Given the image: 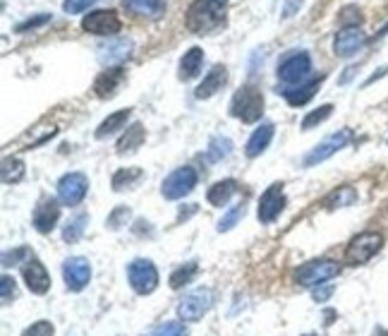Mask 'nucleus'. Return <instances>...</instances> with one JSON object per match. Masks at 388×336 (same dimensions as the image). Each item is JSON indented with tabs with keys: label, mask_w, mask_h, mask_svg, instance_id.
Instances as JSON below:
<instances>
[{
	"label": "nucleus",
	"mask_w": 388,
	"mask_h": 336,
	"mask_svg": "<svg viewBox=\"0 0 388 336\" xmlns=\"http://www.w3.org/2000/svg\"><path fill=\"white\" fill-rule=\"evenodd\" d=\"M127 281H130L132 291L137 295H149L156 291V286H159V269H156V264L152 259L139 257L127 266Z\"/></svg>",
	"instance_id": "39448f33"
},
{
	"label": "nucleus",
	"mask_w": 388,
	"mask_h": 336,
	"mask_svg": "<svg viewBox=\"0 0 388 336\" xmlns=\"http://www.w3.org/2000/svg\"><path fill=\"white\" fill-rule=\"evenodd\" d=\"M225 25L223 0H194L185 15V27L196 37L218 32Z\"/></svg>",
	"instance_id": "f257e3e1"
},
{
	"label": "nucleus",
	"mask_w": 388,
	"mask_h": 336,
	"mask_svg": "<svg viewBox=\"0 0 388 336\" xmlns=\"http://www.w3.org/2000/svg\"><path fill=\"white\" fill-rule=\"evenodd\" d=\"M86 224H89V214H84V212L77 214L74 219H69V221L65 224V228H62V240H65V243H77L84 235Z\"/></svg>",
	"instance_id": "c756f323"
},
{
	"label": "nucleus",
	"mask_w": 388,
	"mask_h": 336,
	"mask_svg": "<svg viewBox=\"0 0 388 336\" xmlns=\"http://www.w3.org/2000/svg\"><path fill=\"white\" fill-rule=\"evenodd\" d=\"M46 22H51V15H39V17H32V20H27V22H22V25H17V34L29 32V29H36V27L46 25Z\"/></svg>",
	"instance_id": "a19ab883"
},
{
	"label": "nucleus",
	"mask_w": 388,
	"mask_h": 336,
	"mask_svg": "<svg viewBox=\"0 0 388 336\" xmlns=\"http://www.w3.org/2000/svg\"><path fill=\"white\" fill-rule=\"evenodd\" d=\"M350 140H352L350 127H343V130L333 132L331 137H326V140H323L321 144H316V147L305 156V166H316V164H321V161L331 159V156L335 152H340V149H343Z\"/></svg>",
	"instance_id": "9b49d317"
},
{
	"label": "nucleus",
	"mask_w": 388,
	"mask_h": 336,
	"mask_svg": "<svg viewBox=\"0 0 388 336\" xmlns=\"http://www.w3.org/2000/svg\"><path fill=\"white\" fill-rule=\"evenodd\" d=\"M230 154H233V140H230V137H225V135L211 137L208 149H206L208 161H223V159H228Z\"/></svg>",
	"instance_id": "c85d7f7f"
},
{
	"label": "nucleus",
	"mask_w": 388,
	"mask_h": 336,
	"mask_svg": "<svg viewBox=\"0 0 388 336\" xmlns=\"http://www.w3.org/2000/svg\"><path fill=\"white\" fill-rule=\"evenodd\" d=\"M53 334H55V329L48 320L34 322L32 327H27L25 332H22V336H53Z\"/></svg>",
	"instance_id": "58836bf2"
},
{
	"label": "nucleus",
	"mask_w": 388,
	"mask_h": 336,
	"mask_svg": "<svg viewBox=\"0 0 388 336\" xmlns=\"http://www.w3.org/2000/svg\"><path fill=\"white\" fill-rule=\"evenodd\" d=\"M307 336H314V334H307Z\"/></svg>",
	"instance_id": "09e8293b"
},
{
	"label": "nucleus",
	"mask_w": 388,
	"mask_h": 336,
	"mask_svg": "<svg viewBox=\"0 0 388 336\" xmlns=\"http://www.w3.org/2000/svg\"><path fill=\"white\" fill-rule=\"evenodd\" d=\"M274 132L276 127L271 123H262L257 127V130L252 132V137L247 140V147H245V154L250 156V159H257L259 154L266 152V147L271 144V140H274Z\"/></svg>",
	"instance_id": "412c9836"
},
{
	"label": "nucleus",
	"mask_w": 388,
	"mask_h": 336,
	"mask_svg": "<svg viewBox=\"0 0 388 336\" xmlns=\"http://www.w3.org/2000/svg\"><path fill=\"white\" fill-rule=\"evenodd\" d=\"M213 305V293L208 288H196V291H189L178 305V317L182 322H199L201 317L211 310Z\"/></svg>",
	"instance_id": "6e6552de"
},
{
	"label": "nucleus",
	"mask_w": 388,
	"mask_h": 336,
	"mask_svg": "<svg viewBox=\"0 0 388 336\" xmlns=\"http://www.w3.org/2000/svg\"><path fill=\"white\" fill-rule=\"evenodd\" d=\"M98 0H65L62 3V10H65L67 15H79V13H86L89 8H94Z\"/></svg>",
	"instance_id": "ea45409f"
},
{
	"label": "nucleus",
	"mask_w": 388,
	"mask_h": 336,
	"mask_svg": "<svg viewBox=\"0 0 388 336\" xmlns=\"http://www.w3.org/2000/svg\"><path fill=\"white\" fill-rule=\"evenodd\" d=\"M340 25L343 29L347 27H360L362 25V10L357 5H347V8L340 10Z\"/></svg>",
	"instance_id": "c9c22d12"
},
{
	"label": "nucleus",
	"mask_w": 388,
	"mask_h": 336,
	"mask_svg": "<svg viewBox=\"0 0 388 336\" xmlns=\"http://www.w3.org/2000/svg\"><path fill=\"white\" fill-rule=\"evenodd\" d=\"M125 82V70L123 67H108L106 72L98 75V79L94 82V91L98 98H111L115 96V91H118V86Z\"/></svg>",
	"instance_id": "aec40b11"
},
{
	"label": "nucleus",
	"mask_w": 388,
	"mask_h": 336,
	"mask_svg": "<svg viewBox=\"0 0 388 336\" xmlns=\"http://www.w3.org/2000/svg\"><path fill=\"white\" fill-rule=\"evenodd\" d=\"M82 29L96 37H115L123 29V22L115 15V10H94L82 20Z\"/></svg>",
	"instance_id": "9d476101"
},
{
	"label": "nucleus",
	"mask_w": 388,
	"mask_h": 336,
	"mask_svg": "<svg viewBox=\"0 0 388 336\" xmlns=\"http://www.w3.org/2000/svg\"><path fill=\"white\" fill-rule=\"evenodd\" d=\"M374 336H388V329H384V327H376Z\"/></svg>",
	"instance_id": "49530a36"
},
{
	"label": "nucleus",
	"mask_w": 388,
	"mask_h": 336,
	"mask_svg": "<svg viewBox=\"0 0 388 336\" xmlns=\"http://www.w3.org/2000/svg\"><path fill=\"white\" fill-rule=\"evenodd\" d=\"M147 140V132H144L142 123H132L127 127V132L118 140V154H130V152H137L139 147Z\"/></svg>",
	"instance_id": "a878e982"
},
{
	"label": "nucleus",
	"mask_w": 388,
	"mask_h": 336,
	"mask_svg": "<svg viewBox=\"0 0 388 336\" xmlns=\"http://www.w3.org/2000/svg\"><path fill=\"white\" fill-rule=\"evenodd\" d=\"M384 75H388V65H386V67H381V70H376V75H372V77H369L364 84H372V82H376V79H379V77H384Z\"/></svg>",
	"instance_id": "c03bdc74"
},
{
	"label": "nucleus",
	"mask_w": 388,
	"mask_h": 336,
	"mask_svg": "<svg viewBox=\"0 0 388 336\" xmlns=\"http://www.w3.org/2000/svg\"><path fill=\"white\" fill-rule=\"evenodd\" d=\"M58 219H60V202L53 200V197H44L34 209V228L39 233H51L55 228Z\"/></svg>",
	"instance_id": "dca6fc26"
},
{
	"label": "nucleus",
	"mask_w": 388,
	"mask_h": 336,
	"mask_svg": "<svg viewBox=\"0 0 388 336\" xmlns=\"http://www.w3.org/2000/svg\"><path fill=\"white\" fill-rule=\"evenodd\" d=\"M130 113H132L130 108H123V111H115V113L108 115V118L96 127V137H98V140H106V137L115 135L118 130H125L127 120H130Z\"/></svg>",
	"instance_id": "393cba45"
},
{
	"label": "nucleus",
	"mask_w": 388,
	"mask_h": 336,
	"mask_svg": "<svg viewBox=\"0 0 388 336\" xmlns=\"http://www.w3.org/2000/svg\"><path fill=\"white\" fill-rule=\"evenodd\" d=\"M235 193H237V181H233V178H225V181H218V183H213L211 188H208L206 200H208V205H213V207H225Z\"/></svg>",
	"instance_id": "5701e85b"
},
{
	"label": "nucleus",
	"mask_w": 388,
	"mask_h": 336,
	"mask_svg": "<svg viewBox=\"0 0 388 336\" xmlns=\"http://www.w3.org/2000/svg\"><path fill=\"white\" fill-rule=\"evenodd\" d=\"M130 217H132V212H130V207H125V205H120V207H115V209L108 214V221L106 226L111 231H120L123 226H127V221H130Z\"/></svg>",
	"instance_id": "f704fd0d"
},
{
	"label": "nucleus",
	"mask_w": 388,
	"mask_h": 336,
	"mask_svg": "<svg viewBox=\"0 0 388 336\" xmlns=\"http://www.w3.org/2000/svg\"><path fill=\"white\" fill-rule=\"evenodd\" d=\"M286 209V195H283V183H274L264 190L262 200H259V221L274 224L281 212Z\"/></svg>",
	"instance_id": "f8f14e48"
},
{
	"label": "nucleus",
	"mask_w": 388,
	"mask_h": 336,
	"mask_svg": "<svg viewBox=\"0 0 388 336\" xmlns=\"http://www.w3.org/2000/svg\"><path fill=\"white\" fill-rule=\"evenodd\" d=\"M264 113V96L254 84H245L235 91L230 101V115L242 123H257Z\"/></svg>",
	"instance_id": "f03ea898"
},
{
	"label": "nucleus",
	"mask_w": 388,
	"mask_h": 336,
	"mask_svg": "<svg viewBox=\"0 0 388 336\" xmlns=\"http://www.w3.org/2000/svg\"><path fill=\"white\" fill-rule=\"evenodd\" d=\"M331 113H333V106H331V103H323V106H319L316 111L307 113L305 120H302V130H312V127L321 125L323 120L331 118Z\"/></svg>",
	"instance_id": "473e14b6"
},
{
	"label": "nucleus",
	"mask_w": 388,
	"mask_h": 336,
	"mask_svg": "<svg viewBox=\"0 0 388 336\" xmlns=\"http://www.w3.org/2000/svg\"><path fill=\"white\" fill-rule=\"evenodd\" d=\"M86 193H89V178L79 171L65 173V176L58 181V200H60L65 207L82 205Z\"/></svg>",
	"instance_id": "1a4fd4ad"
},
{
	"label": "nucleus",
	"mask_w": 388,
	"mask_h": 336,
	"mask_svg": "<svg viewBox=\"0 0 388 336\" xmlns=\"http://www.w3.org/2000/svg\"><path fill=\"white\" fill-rule=\"evenodd\" d=\"M132 49H135V46H132L130 39H113V41L98 46V60L108 67L120 65V63H125L127 58L132 56Z\"/></svg>",
	"instance_id": "f3484780"
},
{
	"label": "nucleus",
	"mask_w": 388,
	"mask_h": 336,
	"mask_svg": "<svg viewBox=\"0 0 388 336\" xmlns=\"http://www.w3.org/2000/svg\"><path fill=\"white\" fill-rule=\"evenodd\" d=\"M278 79L286 86H297L309 82L312 77V58L307 51H290L278 63Z\"/></svg>",
	"instance_id": "7ed1b4c3"
},
{
	"label": "nucleus",
	"mask_w": 388,
	"mask_h": 336,
	"mask_svg": "<svg viewBox=\"0 0 388 336\" xmlns=\"http://www.w3.org/2000/svg\"><path fill=\"white\" fill-rule=\"evenodd\" d=\"M22 257H29L27 247H20V250H15V252H5L3 254V266H10V262H20Z\"/></svg>",
	"instance_id": "37998d69"
},
{
	"label": "nucleus",
	"mask_w": 388,
	"mask_h": 336,
	"mask_svg": "<svg viewBox=\"0 0 388 336\" xmlns=\"http://www.w3.org/2000/svg\"><path fill=\"white\" fill-rule=\"evenodd\" d=\"M201 63H204V51L199 46H192L182 58H180V79L182 82H189L194 79L201 70Z\"/></svg>",
	"instance_id": "b1692460"
},
{
	"label": "nucleus",
	"mask_w": 388,
	"mask_h": 336,
	"mask_svg": "<svg viewBox=\"0 0 388 336\" xmlns=\"http://www.w3.org/2000/svg\"><path fill=\"white\" fill-rule=\"evenodd\" d=\"M22 276H25V283L27 288L32 293L36 295H46L51 291V276L48 271H46V266L39 262V259H27L25 264H22Z\"/></svg>",
	"instance_id": "2eb2a0df"
},
{
	"label": "nucleus",
	"mask_w": 388,
	"mask_h": 336,
	"mask_svg": "<svg viewBox=\"0 0 388 336\" xmlns=\"http://www.w3.org/2000/svg\"><path fill=\"white\" fill-rule=\"evenodd\" d=\"M364 34L360 32V27H347V29H340L333 39V53L338 58H352L362 51L364 46Z\"/></svg>",
	"instance_id": "4468645a"
},
{
	"label": "nucleus",
	"mask_w": 388,
	"mask_h": 336,
	"mask_svg": "<svg viewBox=\"0 0 388 336\" xmlns=\"http://www.w3.org/2000/svg\"><path fill=\"white\" fill-rule=\"evenodd\" d=\"M386 34H388V22H386V25H384V27H381V29H379V34H376V37H386Z\"/></svg>",
	"instance_id": "de8ad7c7"
},
{
	"label": "nucleus",
	"mask_w": 388,
	"mask_h": 336,
	"mask_svg": "<svg viewBox=\"0 0 388 336\" xmlns=\"http://www.w3.org/2000/svg\"><path fill=\"white\" fill-rule=\"evenodd\" d=\"M225 82H228V67L225 65H213L211 70L206 72V77L201 79V84L194 89V96L196 98H211L213 94H218V91L223 89Z\"/></svg>",
	"instance_id": "a211bd4d"
},
{
	"label": "nucleus",
	"mask_w": 388,
	"mask_h": 336,
	"mask_svg": "<svg viewBox=\"0 0 388 336\" xmlns=\"http://www.w3.org/2000/svg\"><path fill=\"white\" fill-rule=\"evenodd\" d=\"M3 183L10 185V183H20L22 178H25V161L17 159V156H13V159H3Z\"/></svg>",
	"instance_id": "7c9ffc66"
},
{
	"label": "nucleus",
	"mask_w": 388,
	"mask_h": 336,
	"mask_svg": "<svg viewBox=\"0 0 388 336\" xmlns=\"http://www.w3.org/2000/svg\"><path fill=\"white\" fill-rule=\"evenodd\" d=\"M321 82H323V75H321V77L309 79V82H305V84L286 86V89H283V96H286V101L290 103V106L300 108V106H305L307 101H312V98H314L316 89L321 86Z\"/></svg>",
	"instance_id": "6ab92c4d"
},
{
	"label": "nucleus",
	"mask_w": 388,
	"mask_h": 336,
	"mask_svg": "<svg viewBox=\"0 0 388 336\" xmlns=\"http://www.w3.org/2000/svg\"><path fill=\"white\" fill-rule=\"evenodd\" d=\"M245 217V205H235L230 207L228 212L223 214V219L218 221V233H225V231L235 228L237 224H240V219Z\"/></svg>",
	"instance_id": "72a5a7b5"
},
{
	"label": "nucleus",
	"mask_w": 388,
	"mask_h": 336,
	"mask_svg": "<svg viewBox=\"0 0 388 336\" xmlns=\"http://www.w3.org/2000/svg\"><path fill=\"white\" fill-rule=\"evenodd\" d=\"M338 274H340V264L333 262V259H312V262L302 264L295 271V283L309 288V286L326 283L328 279H333Z\"/></svg>",
	"instance_id": "423d86ee"
},
{
	"label": "nucleus",
	"mask_w": 388,
	"mask_h": 336,
	"mask_svg": "<svg viewBox=\"0 0 388 336\" xmlns=\"http://www.w3.org/2000/svg\"><path fill=\"white\" fill-rule=\"evenodd\" d=\"M323 320H326L323 324H333V320H335V312H333V310H326V312H323Z\"/></svg>",
	"instance_id": "a18cd8bd"
},
{
	"label": "nucleus",
	"mask_w": 388,
	"mask_h": 336,
	"mask_svg": "<svg viewBox=\"0 0 388 336\" xmlns=\"http://www.w3.org/2000/svg\"><path fill=\"white\" fill-rule=\"evenodd\" d=\"M196 271H199V266H196V262H187L185 266H180V269H175L170 274V288L173 291H178V288H182L185 283H189L196 276Z\"/></svg>",
	"instance_id": "2f4dec72"
},
{
	"label": "nucleus",
	"mask_w": 388,
	"mask_h": 336,
	"mask_svg": "<svg viewBox=\"0 0 388 336\" xmlns=\"http://www.w3.org/2000/svg\"><path fill=\"white\" fill-rule=\"evenodd\" d=\"M142 178H144V171H142L139 166L120 168V171H115V176H113V190H115V193H123V190H132V188H137Z\"/></svg>",
	"instance_id": "bb28decb"
},
{
	"label": "nucleus",
	"mask_w": 388,
	"mask_h": 336,
	"mask_svg": "<svg viewBox=\"0 0 388 336\" xmlns=\"http://www.w3.org/2000/svg\"><path fill=\"white\" fill-rule=\"evenodd\" d=\"M123 5L132 15L147 17V20H159L166 15V0H123Z\"/></svg>",
	"instance_id": "4be33fe9"
},
{
	"label": "nucleus",
	"mask_w": 388,
	"mask_h": 336,
	"mask_svg": "<svg viewBox=\"0 0 388 336\" xmlns=\"http://www.w3.org/2000/svg\"><path fill=\"white\" fill-rule=\"evenodd\" d=\"M381 247H384V235L376 233V231H364V233L355 235L350 240V245L345 250V262L352 266L367 264Z\"/></svg>",
	"instance_id": "20e7f679"
},
{
	"label": "nucleus",
	"mask_w": 388,
	"mask_h": 336,
	"mask_svg": "<svg viewBox=\"0 0 388 336\" xmlns=\"http://www.w3.org/2000/svg\"><path fill=\"white\" fill-rule=\"evenodd\" d=\"M355 202H357L355 188H350V185H340V188H335L333 193L323 200V207H326V209H340V207H352Z\"/></svg>",
	"instance_id": "cd10ccee"
},
{
	"label": "nucleus",
	"mask_w": 388,
	"mask_h": 336,
	"mask_svg": "<svg viewBox=\"0 0 388 336\" xmlns=\"http://www.w3.org/2000/svg\"><path fill=\"white\" fill-rule=\"evenodd\" d=\"M62 279H65L67 291L79 293L86 288V283L91 279V264L86 257H69L62 264Z\"/></svg>",
	"instance_id": "ddd939ff"
},
{
	"label": "nucleus",
	"mask_w": 388,
	"mask_h": 336,
	"mask_svg": "<svg viewBox=\"0 0 388 336\" xmlns=\"http://www.w3.org/2000/svg\"><path fill=\"white\" fill-rule=\"evenodd\" d=\"M196 181H199V176H196V171L192 166H180L163 181V185H161V195H163L166 200H182L185 195H189L196 188Z\"/></svg>",
	"instance_id": "0eeeda50"
},
{
	"label": "nucleus",
	"mask_w": 388,
	"mask_h": 336,
	"mask_svg": "<svg viewBox=\"0 0 388 336\" xmlns=\"http://www.w3.org/2000/svg\"><path fill=\"white\" fill-rule=\"evenodd\" d=\"M149 336H187V327L182 322H163Z\"/></svg>",
	"instance_id": "e433bc0d"
},
{
	"label": "nucleus",
	"mask_w": 388,
	"mask_h": 336,
	"mask_svg": "<svg viewBox=\"0 0 388 336\" xmlns=\"http://www.w3.org/2000/svg\"><path fill=\"white\" fill-rule=\"evenodd\" d=\"M331 295H333L331 283H319V288H314V291H312V298H314L316 303H326Z\"/></svg>",
	"instance_id": "79ce46f5"
},
{
	"label": "nucleus",
	"mask_w": 388,
	"mask_h": 336,
	"mask_svg": "<svg viewBox=\"0 0 388 336\" xmlns=\"http://www.w3.org/2000/svg\"><path fill=\"white\" fill-rule=\"evenodd\" d=\"M0 288H3V293H0V298H3V305H10L17 298V283H15L13 276L3 274V279H0Z\"/></svg>",
	"instance_id": "4c0bfd02"
}]
</instances>
